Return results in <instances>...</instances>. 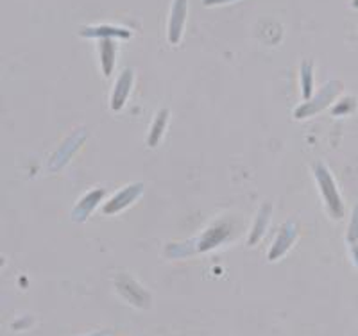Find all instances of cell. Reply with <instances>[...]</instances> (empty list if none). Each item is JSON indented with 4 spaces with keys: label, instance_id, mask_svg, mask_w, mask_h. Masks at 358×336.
Instances as JSON below:
<instances>
[{
    "label": "cell",
    "instance_id": "obj_13",
    "mask_svg": "<svg viewBox=\"0 0 358 336\" xmlns=\"http://www.w3.org/2000/svg\"><path fill=\"white\" fill-rule=\"evenodd\" d=\"M167 122H169V111L162 110L158 115L155 117V122H152L151 126V133H149V147H158V143L162 142L163 133L167 129Z\"/></svg>",
    "mask_w": 358,
    "mask_h": 336
},
{
    "label": "cell",
    "instance_id": "obj_3",
    "mask_svg": "<svg viewBox=\"0 0 358 336\" xmlns=\"http://www.w3.org/2000/svg\"><path fill=\"white\" fill-rule=\"evenodd\" d=\"M142 193H143L142 182H134V184H129V187L122 188V190L118 191L117 195H113V197H111L110 200L104 204V207H102V213H104V215H115V213H120V211L126 210L127 206H131V204H133L134 200H136V198H138Z\"/></svg>",
    "mask_w": 358,
    "mask_h": 336
},
{
    "label": "cell",
    "instance_id": "obj_15",
    "mask_svg": "<svg viewBox=\"0 0 358 336\" xmlns=\"http://www.w3.org/2000/svg\"><path fill=\"white\" fill-rule=\"evenodd\" d=\"M355 110V101L351 97H346L344 101L341 102L338 105H335L334 111L331 113L335 115V117H338V115H344V113H351V111Z\"/></svg>",
    "mask_w": 358,
    "mask_h": 336
},
{
    "label": "cell",
    "instance_id": "obj_7",
    "mask_svg": "<svg viewBox=\"0 0 358 336\" xmlns=\"http://www.w3.org/2000/svg\"><path fill=\"white\" fill-rule=\"evenodd\" d=\"M133 81H134V72L131 68H126L122 73H120V78H118L117 85L113 88V94H111V110L113 111H120L124 108V104L127 102V97L131 94V88H133Z\"/></svg>",
    "mask_w": 358,
    "mask_h": 336
},
{
    "label": "cell",
    "instance_id": "obj_1",
    "mask_svg": "<svg viewBox=\"0 0 358 336\" xmlns=\"http://www.w3.org/2000/svg\"><path fill=\"white\" fill-rule=\"evenodd\" d=\"M313 174H315V179H317L319 190H321L326 210H328L330 217H334L335 220L342 219V215H344V204H342V198L338 195L334 175L330 174V170L322 163H315L313 165Z\"/></svg>",
    "mask_w": 358,
    "mask_h": 336
},
{
    "label": "cell",
    "instance_id": "obj_12",
    "mask_svg": "<svg viewBox=\"0 0 358 336\" xmlns=\"http://www.w3.org/2000/svg\"><path fill=\"white\" fill-rule=\"evenodd\" d=\"M268 219H271V206H268V204H265V206H262V210L258 211V217H257V220H255V226H252V229H251V235H249V245H255V243H257L258 240L264 236L265 229H267Z\"/></svg>",
    "mask_w": 358,
    "mask_h": 336
},
{
    "label": "cell",
    "instance_id": "obj_11",
    "mask_svg": "<svg viewBox=\"0 0 358 336\" xmlns=\"http://www.w3.org/2000/svg\"><path fill=\"white\" fill-rule=\"evenodd\" d=\"M99 54H101V66L102 73L106 78H111L115 68V61H117V45L111 40H102L99 43Z\"/></svg>",
    "mask_w": 358,
    "mask_h": 336
},
{
    "label": "cell",
    "instance_id": "obj_10",
    "mask_svg": "<svg viewBox=\"0 0 358 336\" xmlns=\"http://www.w3.org/2000/svg\"><path fill=\"white\" fill-rule=\"evenodd\" d=\"M296 236H297L296 224L289 222L281 227V231L278 233L276 242H274L273 249H271V252H268V259L273 261V259H278L285 254V252L292 247V243H294V240H296Z\"/></svg>",
    "mask_w": 358,
    "mask_h": 336
},
{
    "label": "cell",
    "instance_id": "obj_9",
    "mask_svg": "<svg viewBox=\"0 0 358 336\" xmlns=\"http://www.w3.org/2000/svg\"><path fill=\"white\" fill-rule=\"evenodd\" d=\"M231 236V226H228V222H219L217 226H212L199 238V245H197V251L204 252L210 251L213 247H219L220 243H224L226 240Z\"/></svg>",
    "mask_w": 358,
    "mask_h": 336
},
{
    "label": "cell",
    "instance_id": "obj_6",
    "mask_svg": "<svg viewBox=\"0 0 358 336\" xmlns=\"http://www.w3.org/2000/svg\"><path fill=\"white\" fill-rule=\"evenodd\" d=\"M83 38H92V40H129L133 36L129 29L115 27V25H94V27L83 29Z\"/></svg>",
    "mask_w": 358,
    "mask_h": 336
},
{
    "label": "cell",
    "instance_id": "obj_4",
    "mask_svg": "<svg viewBox=\"0 0 358 336\" xmlns=\"http://www.w3.org/2000/svg\"><path fill=\"white\" fill-rule=\"evenodd\" d=\"M85 138H86L85 131H78V133L72 134L70 138H66L65 143L56 150V154H54L52 159H50L49 163L50 170H59L63 165H66V163L70 161V158L76 154V150L83 145Z\"/></svg>",
    "mask_w": 358,
    "mask_h": 336
},
{
    "label": "cell",
    "instance_id": "obj_8",
    "mask_svg": "<svg viewBox=\"0 0 358 336\" xmlns=\"http://www.w3.org/2000/svg\"><path fill=\"white\" fill-rule=\"evenodd\" d=\"M106 195V191L102 188H95V190L88 191L85 197L78 203V206L73 207L72 211V220L78 224H83L85 220H88V217L92 215V211L99 206V203L102 200V197Z\"/></svg>",
    "mask_w": 358,
    "mask_h": 336
},
{
    "label": "cell",
    "instance_id": "obj_17",
    "mask_svg": "<svg viewBox=\"0 0 358 336\" xmlns=\"http://www.w3.org/2000/svg\"><path fill=\"white\" fill-rule=\"evenodd\" d=\"M228 2H235V0H204V6H219L228 4Z\"/></svg>",
    "mask_w": 358,
    "mask_h": 336
},
{
    "label": "cell",
    "instance_id": "obj_5",
    "mask_svg": "<svg viewBox=\"0 0 358 336\" xmlns=\"http://www.w3.org/2000/svg\"><path fill=\"white\" fill-rule=\"evenodd\" d=\"M187 11H188V0H174L171 11V18H169V33L167 38L172 45H178L183 34L185 22H187Z\"/></svg>",
    "mask_w": 358,
    "mask_h": 336
},
{
    "label": "cell",
    "instance_id": "obj_18",
    "mask_svg": "<svg viewBox=\"0 0 358 336\" xmlns=\"http://www.w3.org/2000/svg\"><path fill=\"white\" fill-rule=\"evenodd\" d=\"M353 256H355V261H357L358 265V240L355 242V247H353Z\"/></svg>",
    "mask_w": 358,
    "mask_h": 336
},
{
    "label": "cell",
    "instance_id": "obj_2",
    "mask_svg": "<svg viewBox=\"0 0 358 336\" xmlns=\"http://www.w3.org/2000/svg\"><path fill=\"white\" fill-rule=\"evenodd\" d=\"M341 92H342L341 82L338 81L328 82V85H326L324 88H322L321 92L315 95V97H312L310 101H306L303 105L296 108V111H294V117H296L297 120H303V118H308L315 113H321L322 110H326V108L331 104V101H334V98L337 97Z\"/></svg>",
    "mask_w": 358,
    "mask_h": 336
},
{
    "label": "cell",
    "instance_id": "obj_14",
    "mask_svg": "<svg viewBox=\"0 0 358 336\" xmlns=\"http://www.w3.org/2000/svg\"><path fill=\"white\" fill-rule=\"evenodd\" d=\"M301 92L305 101H310L313 97V65L310 61L301 63Z\"/></svg>",
    "mask_w": 358,
    "mask_h": 336
},
{
    "label": "cell",
    "instance_id": "obj_19",
    "mask_svg": "<svg viewBox=\"0 0 358 336\" xmlns=\"http://www.w3.org/2000/svg\"><path fill=\"white\" fill-rule=\"evenodd\" d=\"M353 8H358V0H353Z\"/></svg>",
    "mask_w": 358,
    "mask_h": 336
},
{
    "label": "cell",
    "instance_id": "obj_16",
    "mask_svg": "<svg viewBox=\"0 0 358 336\" xmlns=\"http://www.w3.org/2000/svg\"><path fill=\"white\" fill-rule=\"evenodd\" d=\"M348 240H350L351 243H355L358 240V204H357V206H355L353 219H351L350 231H348Z\"/></svg>",
    "mask_w": 358,
    "mask_h": 336
}]
</instances>
